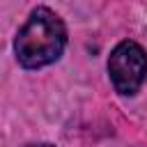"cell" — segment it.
<instances>
[{
	"label": "cell",
	"instance_id": "cell-3",
	"mask_svg": "<svg viewBox=\"0 0 147 147\" xmlns=\"http://www.w3.org/2000/svg\"><path fill=\"white\" fill-rule=\"evenodd\" d=\"M28 147H53V145H28Z\"/></svg>",
	"mask_w": 147,
	"mask_h": 147
},
{
	"label": "cell",
	"instance_id": "cell-2",
	"mask_svg": "<svg viewBox=\"0 0 147 147\" xmlns=\"http://www.w3.org/2000/svg\"><path fill=\"white\" fill-rule=\"evenodd\" d=\"M108 71L119 94H133L147 76V53L136 41H122L110 53Z\"/></svg>",
	"mask_w": 147,
	"mask_h": 147
},
{
	"label": "cell",
	"instance_id": "cell-1",
	"mask_svg": "<svg viewBox=\"0 0 147 147\" xmlns=\"http://www.w3.org/2000/svg\"><path fill=\"white\" fill-rule=\"evenodd\" d=\"M64 41H67V32L60 16L46 7H37L30 14L28 23L18 30L14 48L23 67L37 69L55 62L64 48Z\"/></svg>",
	"mask_w": 147,
	"mask_h": 147
}]
</instances>
